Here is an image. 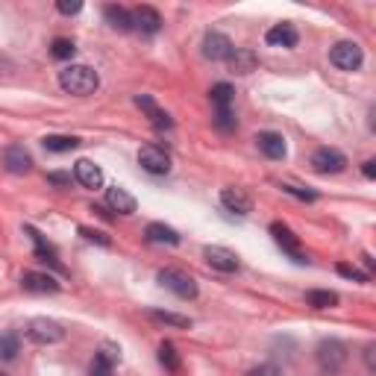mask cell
<instances>
[{
  "label": "cell",
  "mask_w": 376,
  "mask_h": 376,
  "mask_svg": "<svg viewBox=\"0 0 376 376\" xmlns=\"http://www.w3.org/2000/svg\"><path fill=\"white\" fill-rule=\"evenodd\" d=\"M59 85H62V92H68V95L85 97V95L97 92L100 77H97V71L88 68V65H68V68L59 71Z\"/></svg>",
  "instance_id": "obj_1"
},
{
  "label": "cell",
  "mask_w": 376,
  "mask_h": 376,
  "mask_svg": "<svg viewBox=\"0 0 376 376\" xmlns=\"http://www.w3.org/2000/svg\"><path fill=\"white\" fill-rule=\"evenodd\" d=\"M315 359L320 365V370H327V373H338L344 365H347V347L338 341V338H324V341L317 344V353H315Z\"/></svg>",
  "instance_id": "obj_2"
},
{
  "label": "cell",
  "mask_w": 376,
  "mask_h": 376,
  "mask_svg": "<svg viewBox=\"0 0 376 376\" xmlns=\"http://www.w3.org/2000/svg\"><path fill=\"white\" fill-rule=\"evenodd\" d=\"M159 282H162L168 291H174L180 300H194V297H197V282H194V277L186 274V271L165 267V271H159Z\"/></svg>",
  "instance_id": "obj_3"
},
{
  "label": "cell",
  "mask_w": 376,
  "mask_h": 376,
  "mask_svg": "<svg viewBox=\"0 0 376 376\" xmlns=\"http://www.w3.org/2000/svg\"><path fill=\"white\" fill-rule=\"evenodd\" d=\"M27 338L35 344H59L65 338V329H62V324H56V320H50V317H35L27 324Z\"/></svg>",
  "instance_id": "obj_4"
},
{
  "label": "cell",
  "mask_w": 376,
  "mask_h": 376,
  "mask_svg": "<svg viewBox=\"0 0 376 376\" xmlns=\"http://www.w3.org/2000/svg\"><path fill=\"white\" fill-rule=\"evenodd\" d=\"M329 62L338 68V71H359L362 62H365V53L356 42H338L332 50H329Z\"/></svg>",
  "instance_id": "obj_5"
},
{
  "label": "cell",
  "mask_w": 376,
  "mask_h": 376,
  "mask_svg": "<svg viewBox=\"0 0 376 376\" xmlns=\"http://www.w3.org/2000/svg\"><path fill=\"white\" fill-rule=\"evenodd\" d=\"M138 165L145 168L147 174H153V176H162V174L171 171V156L162 147H156V145H145L138 150Z\"/></svg>",
  "instance_id": "obj_6"
},
{
  "label": "cell",
  "mask_w": 376,
  "mask_h": 376,
  "mask_svg": "<svg viewBox=\"0 0 376 376\" xmlns=\"http://www.w3.org/2000/svg\"><path fill=\"white\" fill-rule=\"evenodd\" d=\"M271 236H274V241L285 250V253H289L297 265H306L309 262V256L306 253H303V250H300V238L294 236V232H291V226H285V224H271Z\"/></svg>",
  "instance_id": "obj_7"
},
{
  "label": "cell",
  "mask_w": 376,
  "mask_h": 376,
  "mask_svg": "<svg viewBox=\"0 0 376 376\" xmlns=\"http://www.w3.org/2000/svg\"><path fill=\"white\" fill-rule=\"evenodd\" d=\"M118 362H121V350L115 344H103L95 353L92 365H88V376H115Z\"/></svg>",
  "instance_id": "obj_8"
},
{
  "label": "cell",
  "mask_w": 376,
  "mask_h": 376,
  "mask_svg": "<svg viewBox=\"0 0 376 376\" xmlns=\"http://www.w3.org/2000/svg\"><path fill=\"white\" fill-rule=\"evenodd\" d=\"M312 168L317 174H341L347 168V156L341 150H335V147H320L312 156Z\"/></svg>",
  "instance_id": "obj_9"
},
{
  "label": "cell",
  "mask_w": 376,
  "mask_h": 376,
  "mask_svg": "<svg viewBox=\"0 0 376 376\" xmlns=\"http://www.w3.org/2000/svg\"><path fill=\"white\" fill-rule=\"evenodd\" d=\"M203 259L214 267V271H221V274H236L238 271V256L232 253V250H226V247H206L203 250Z\"/></svg>",
  "instance_id": "obj_10"
},
{
  "label": "cell",
  "mask_w": 376,
  "mask_h": 376,
  "mask_svg": "<svg viewBox=\"0 0 376 376\" xmlns=\"http://www.w3.org/2000/svg\"><path fill=\"white\" fill-rule=\"evenodd\" d=\"M232 50H236V47H232V42L226 39L224 32H206V39H203V56L206 59H212V62H226Z\"/></svg>",
  "instance_id": "obj_11"
},
{
  "label": "cell",
  "mask_w": 376,
  "mask_h": 376,
  "mask_svg": "<svg viewBox=\"0 0 376 376\" xmlns=\"http://www.w3.org/2000/svg\"><path fill=\"white\" fill-rule=\"evenodd\" d=\"M130 15H133V30H141L147 35H156L162 30V15H159L153 6H135Z\"/></svg>",
  "instance_id": "obj_12"
},
{
  "label": "cell",
  "mask_w": 376,
  "mask_h": 376,
  "mask_svg": "<svg viewBox=\"0 0 376 376\" xmlns=\"http://www.w3.org/2000/svg\"><path fill=\"white\" fill-rule=\"evenodd\" d=\"M4 165H6L9 174H27L32 168V156L24 145H9L4 150Z\"/></svg>",
  "instance_id": "obj_13"
},
{
  "label": "cell",
  "mask_w": 376,
  "mask_h": 376,
  "mask_svg": "<svg viewBox=\"0 0 376 376\" xmlns=\"http://www.w3.org/2000/svg\"><path fill=\"white\" fill-rule=\"evenodd\" d=\"M21 285H24V291H32V294H56L59 291V282L50 274H39V271H27L21 277Z\"/></svg>",
  "instance_id": "obj_14"
},
{
  "label": "cell",
  "mask_w": 376,
  "mask_h": 376,
  "mask_svg": "<svg viewBox=\"0 0 376 376\" xmlns=\"http://www.w3.org/2000/svg\"><path fill=\"white\" fill-rule=\"evenodd\" d=\"M74 180L80 183V186H85V188H100L103 186V171H100V165H95L92 159H80V162L74 165Z\"/></svg>",
  "instance_id": "obj_15"
},
{
  "label": "cell",
  "mask_w": 376,
  "mask_h": 376,
  "mask_svg": "<svg viewBox=\"0 0 376 376\" xmlns=\"http://www.w3.org/2000/svg\"><path fill=\"white\" fill-rule=\"evenodd\" d=\"M135 106H138V109H145V115L150 118V123H153L156 130H171V127H174L171 115H168L165 109H159L153 97H147V95H138V97H135Z\"/></svg>",
  "instance_id": "obj_16"
},
{
  "label": "cell",
  "mask_w": 376,
  "mask_h": 376,
  "mask_svg": "<svg viewBox=\"0 0 376 376\" xmlns=\"http://www.w3.org/2000/svg\"><path fill=\"white\" fill-rule=\"evenodd\" d=\"M265 42L271 44V47H297L300 42V32L294 24H277L265 32Z\"/></svg>",
  "instance_id": "obj_17"
},
{
  "label": "cell",
  "mask_w": 376,
  "mask_h": 376,
  "mask_svg": "<svg viewBox=\"0 0 376 376\" xmlns=\"http://www.w3.org/2000/svg\"><path fill=\"white\" fill-rule=\"evenodd\" d=\"M256 145H259V150L267 159H285V153H289V147H285V138L279 133H271V130L259 133L256 135Z\"/></svg>",
  "instance_id": "obj_18"
},
{
  "label": "cell",
  "mask_w": 376,
  "mask_h": 376,
  "mask_svg": "<svg viewBox=\"0 0 376 376\" xmlns=\"http://www.w3.org/2000/svg\"><path fill=\"white\" fill-rule=\"evenodd\" d=\"M106 203H109V209L118 212V214H133L135 212V197L121 186L106 188Z\"/></svg>",
  "instance_id": "obj_19"
},
{
  "label": "cell",
  "mask_w": 376,
  "mask_h": 376,
  "mask_svg": "<svg viewBox=\"0 0 376 376\" xmlns=\"http://www.w3.org/2000/svg\"><path fill=\"white\" fill-rule=\"evenodd\" d=\"M221 203L236 212V214H247L250 209H253V197H250L244 188H224L221 191Z\"/></svg>",
  "instance_id": "obj_20"
},
{
  "label": "cell",
  "mask_w": 376,
  "mask_h": 376,
  "mask_svg": "<svg viewBox=\"0 0 376 376\" xmlns=\"http://www.w3.org/2000/svg\"><path fill=\"white\" fill-rule=\"evenodd\" d=\"M24 232L32 238V244H35V259L39 262H50V265H56L59 267V262H56V247H53L50 241H44V236L35 226H24Z\"/></svg>",
  "instance_id": "obj_21"
},
{
  "label": "cell",
  "mask_w": 376,
  "mask_h": 376,
  "mask_svg": "<svg viewBox=\"0 0 376 376\" xmlns=\"http://www.w3.org/2000/svg\"><path fill=\"white\" fill-rule=\"evenodd\" d=\"M103 18H106V24H109L112 30H118V32H130L133 30V15H130V9H123V6H106L103 9Z\"/></svg>",
  "instance_id": "obj_22"
},
{
  "label": "cell",
  "mask_w": 376,
  "mask_h": 376,
  "mask_svg": "<svg viewBox=\"0 0 376 376\" xmlns=\"http://www.w3.org/2000/svg\"><path fill=\"white\" fill-rule=\"evenodd\" d=\"M226 62H229V68L236 71V74H250V71H256V65H259L253 50H238V47L229 53Z\"/></svg>",
  "instance_id": "obj_23"
},
{
  "label": "cell",
  "mask_w": 376,
  "mask_h": 376,
  "mask_svg": "<svg viewBox=\"0 0 376 376\" xmlns=\"http://www.w3.org/2000/svg\"><path fill=\"white\" fill-rule=\"evenodd\" d=\"M145 236H147L150 244H171V247L180 244V232L171 229V226H165V224H150V226L145 229Z\"/></svg>",
  "instance_id": "obj_24"
},
{
  "label": "cell",
  "mask_w": 376,
  "mask_h": 376,
  "mask_svg": "<svg viewBox=\"0 0 376 376\" xmlns=\"http://www.w3.org/2000/svg\"><path fill=\"white\" fill-rule=\"evenodd\" d=\"M147 317L156 320V324H165L174 329H191V317L186 315H174V312H159V309H147Z\"/></svg>",
  "instance_id": "obj_25"
},
{
  "label": "cell",
  "mask_w": 376,
  "mask_h": 376,
  "mask_svg": "<svg viewBox=\"0 0 376 376\" xmlns=\"http://www.w3.org/2000/svg\"><path fill=\"white\" fill-rule=\"evenodd\" d=\"M42 145L50 153H71V150L80 147V138H74V135H47Z\"/></svg>",
  "instance_id": "obj_26"
},
{
  "label": "cell",
  "mask_w": 376,
  "mask_h": 376,
  "mask_svg": "<svg viewBox=\"0 0 376 376\" xmlns=\"http://www.w3.org/2000/svg\"><path fill=\"white\" fill-rule=\"evenodd\" d=\"M18 353H21V338H18V332H4V335H0V359L12 362Z\"/></svg>",
  "instance_id": "obj_27"
},
{
  "label": "cell",
  "mask_w": 376,
  "mask_h": 376,
  "mask_svg": "<svg viewBox=\"0 0 376 376\" xmlns=\"http://www.w3.org/2000/svg\"><path fill=\"white\" fill-rule=\"evenodd\" d=\"M212 103L218 106V109H229V103L232 97H236V88H232L229 83H218V85H212Z\"/></svg>",
  "instance_id": "obj_28"
},
{
  "label": "cell",
  "mask_w": 376,
  "mask_h": 376,
  "mask_svg": "<svg viewBox=\"0 0 376 376\" xmlns=\"http://www.w3.org/2000/svg\"><path fill=\"white\" fill-rule=\"evenodd\" d=\"M306 303L312 309H332V306H338V294L335 291H306Z\"/></svg>",
  "instance_id": "obj_29"
},
{
  "label": "cell",
  "mask_w": 376,
  "mask_h": 376,
  "mask_svg": "<svg viewBox=\"0 0 376 376\" xmlns=\"http://www.w3.org/2000/svg\"><path fill=\"white\" fill-rule=\"evenodd\" d=\"M159 362L165 365V370H180V353H176V347L171 341H165L162 347H159Z\"/></svg>",
  "instance_id": "obj_30"
},
{
  "label": "cell",
  "mask_w": 376,
  "mask_h": 376,
  "mask_svg": "<svg viewBox=\"0 0 376 376\" xmlns=\"http://www.w3.org/2000/svg\"><path fill=\"white\" fill-rule=\"evenodd\" d=\"M74 53H77V44L71 39H53V44H50V56L53 59H71Z\"/></svg>",
  "instance_id": "obj_31"
},
{
  "label": "cell",
  "mask_w": 376,
  "mask_h": 376,
  "mask_svg": "<svg viewBox=\"0 0 376 376\" xmlns=\"http://www.w3.org/2000/svg\"><path fill=\"white\" fill-rule=\"evenodd\" d=\"M214 127H218L221 133H232L238 127V121H236V115H232L229 109H218V112H214Z\"/></svg>",
  "instance_id": "obj_32"
},
{
  "label": "cell",
  "mask_w": 376,
  "mask_h": 376,
  "mask_svg": "<svg viewBox=\"0 0 376 376\" xmlns=\"http://www.w3.org/2000/svg\"><path fill=\"white\" fill-rule=\"evenodd\" d=\"M338 274H341V277H347V279H353V282H368V279H370L365 271H359V267H356V265H347V262H341V265H338Z\"/></svg>",
  "instance_id": "obj_33"
},
{
  "label": "cell",
  "mask_w": 376,
  "mask_h": 376,
  "mask_svg": "<svg viewBox=\"0 0 376 376\" xmlns=\"http://www.w3.org/2000/svg\"><path fill=\"white\" fill-rule=\"evenodd\" d=\"M282 191H285V194H291V197H297V200H303V203H312V200H317V194H315V191H309V188H300V186H282Z\"/></svg>",
  "instance_id": "obj_34"
},
{
  "label": "cell",
  "mask_w": 376,
  "mask_h": 376,
  "mask_svg": "<svg viewBox=\"0 0 376 376\" xmlns=\"http://www.w3.org/2000/svg\"><path fill=\"white\" fill-rule=\"evenodd\" d=\"M56 9L62 15H77V12H83V4H80V0H59Z\"/></svg>",
  "instance_id": "obj_35"
},
{
  "label": "cell",
  "mask_w": 376,
  "mask_h": 376,
  "mask_svg": "<svg viewBox=\"0 0 376 376\" xmlns=\"http://www.w3.org/2000/svg\"><path fill=\"white\" fill-rule=\"evenodd\" d=\"M80 232H83V236H85L88 241H97V244H103V247H109V238H106L103 232H97V229H88V226H83Z\"/></svg>",
  "instance_id": "obj_36"
},
{
  "label": "cell",
  "mask_w": 376,
  "mask_h": 376,
  "mask_svg": "<svg viewBox=\"0 0 376 376\" xmlns=\"http://www.w3.org/2000/svg\"><path fill=\"white\" fill-rule=\"evenodd\" d=\"M247 376H282V373H279V368H277V365H259V368L250 370Z\"/></svg>",
  "instance_id": "obj_37"
},
{
  "label": "cell",
  "mask_w": 376,
  "mask_h": 376,
  "mask_svg": "<svg viewBox=\"0 0 376 376\" xmlns=\"http://www.w3.org/2000/svg\"><path fill=\"white\" fill-rule=\"evenodd\" d=\"M47 180H50L53 186H71V174H62V171H53V174H47Z\"/></svg>",
  "instance_id": "obj_38"
},
{
  "label": "cell",
  "mask_w": 376,
  "mask_h": 376,
  "mask_svg": "<svg viewBox=\"0 0 376 376\" xmlns=\"http://www.w3.org/2000/svg\"><path fill=\"white\" fill-rule=\"evenodd\" d=\"M362 174L368 176V180H376V162H373V159H368V162H365V168H362Z\"/></svg>",
  "instance_id": "obj_39"
},
{
  "label": "cell",
  "mask_w": 376,
  "mask_h": 376,
  "mask_svg": "<svg viewBox=\"0 0 376 376\" xmlns=\"http://www.w3.org/2000/svg\"><path fill=\"white\" fill-rule=\"evenodd\" d=\"M373 353H376V347L370 344V347L365 350V362H368V370H376V359H373Z\"/></svg>",
  "instance_id": "obj_40"
},
{
  "label": "cell",
  "mask_w": 376,
  "mask_h": 376,
  "mask_svg": "<svg viewBox=\"0 0 376 376\" xmlns=\"http://www.w3.org/2000/svg\"><path fill=\"white\" fill-rule=\"evenodd\" d=\"M0 376H6V373H0Z\"/></svg>",
  "instance_id": "obj_41"
}]
</instances>
